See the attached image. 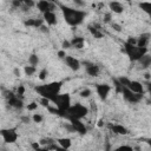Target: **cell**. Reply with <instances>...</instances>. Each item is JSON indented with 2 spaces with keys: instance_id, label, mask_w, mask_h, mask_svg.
<instances>
[{
  "instance_id": "47",
  "label": "cell",
  "mask_w": 151,
  "mask_h": 151,
  "mask_svg": "<svg viewBox=\"0 0 151 151\" xmlns=\"http://www.w3.org/2000/svg\"><path fill=\"white\" fill-rule=\"evenodd\" d=\"M37 151H50V150H48V147H47V146H45V147H41V146H40Z\"/></svg>"
},
{
  "instance_id": "29",
  "label": "cell",
  "mask_w": 151,
  "mask_h": 151,
  "mask_svg": "<svg viewBox=\"0 0 151 151\" xmlns=\"http://www.w3.org/2000/svg\"><path fill=\"white\" fill-rule=\"evenodd\" d=\"M91 94H92V92H91L90 88H84V90H81L80 93H79V96H80L81 98H88Z\"/></svg>"
},
{
  "instance_id": "33",
  "label": "cell",
  "mask_w": 151,
  "mask_h": 151,
  "mask_svg": "<svg viewBox=\"0 0 151 151\" xmlns=\"http://www.w3.org/2000/svg\"><path fill=\"white\" fill-rule=\"evenodd\" d=\"M37 107H38V103H35V101H32V103H29V104L26 106V109H27L28 111H35Z\"/></svg>"
},
{
  "instance_id": "5",
  "label": "cell",
  "mask_w": 151,
  "mask_h": 151,
  "mask_svg": "<svg viewBox=\"0 0 151 151\" xmlns=\"http://www.w3.org/2000/svg\"><path fill=\"white\" fill-rule=\"evenodd\" d=\"M124 52L127 54V57L133 60V61H137L139 60L144 54H146L149 52L147 48H142V47H138L137 45H129V44H124Z\"/></svg>"
},
{
  "instance_id": "23",
  "label": "cell",
  "mask_w": 151,
  "mask_h": 151,
  "mask_svg": "<svg viewBox=\"0 0 151 151\" xmlns=\"http://www.w3.org/2000/svg\"><path fill=\"white\" fill-rule=\"evenodd\" d=\"M44 20H38V19H28V20H25V26H28V27H37L39 28L41 25H42Z\"/></svg>"
},
{
  "instance_id": "31",
  "label": "cell",
  "mask_w": 151,
  "mask_h": 151,
  "mask_svg": "<svg viewBox=\"0 0 151 151\" xmlns=\"http://www.w3.org/2000/svg\"><path fill=\"white\" fill-rule=\"evenodd\" d=\"M48 147V150H54V151H67V150H65L64 147H61V146H59V145H55V144H51L50 146H47Z\"/></svg>"
},
{
  "instance_id": "6",
  "label": "cell",
  "mask_w": 151,
  "mask_h": 151,
  "mask_svg": "<svg viewBox=\"0 0 151 151\" xmlns=\"http://www.w3.org/2000/svg\"><path fill=\"white\" fill-rule=\"evenodd\" d=\"M118 81L126 88H129L131 92L137 93V94H144V85L137 80H131L126 77H120Z\"/></svg>"
},
{
  "instance_id": "1",
  "label": "cell",
  "mask_w": 151,
  "mask_h": 151,
  "mask_svg": "<svg viewBox=\"0 0 151 151\" xmlns=\"http://www.w3.org/2000/svg\"><path fill=\"white\" fill-rule=\"evenodd\" d=\"M61 12H63V17L64 20L66 21L67 25L76 27L79 26L80 24H83L85 17H86V12L83 9H78V8H72V7H67V6H63L60 5Z\"/></svg>"
},
{
  "instance_id": "12",
  "label": "cell",
  "mask_w": 151,
  "mask_h": 151,
  "mask_svg": "<svg viewBox=\"0 0 151 151\" xmlns=\"http://www.w3.org/2000/svg\"><path fill=\"white\" fill-rule=\"evenodd\" d=\"M64 61L66 64V66H68V68H71L72 71H78L80 67H81V63L76 58V57H72V55H67L64 58Z\"/></svg>"
},
{
  "instance_id": "34",
  "label": "cell",
  "mask_w": 151,
  "mask_h": 151,
  "mask_svg": "<svg viewBox=\"0 0 151 151\" xmlns=\"http://www.w3.org/2000/svg\"><path fill=\"white\" fill-rule=\"evenodd\" d=\"M24 93H25V87H24L22 85H20V86L18 87V91H17V96H18L19 98H21V99H22V97H24Z\"/></svg>"
},
{
  "instance_id": "48",
  "label": "cell",
  "mask_w": 151,
  "mask_h": 151,
  "mask_svg": "<svg viewBox=\"0 0 151 151\" xmlns=\"http://www.w3.org/2000/svg\"><path fill=\"white\" fill-rule=\"evenodd\" d=\"M74 5H79V6H81V5H84V2H83V1H79V0H74Z\"/></svg>"
},
{
  "instance_id": "32",
  "label": "cell",
  "mask_w": 151,
  "mask_h": 151,
  "mask_svg": "<svg viewBox=\"0 0 151 151\" xmlns=\"http://www.w3.org/2000/svg\"><path fill=\"white\" fill-rule=\"evenodd\" d=\"M113 83H114V87H116V91L118 92V93H120L122 92V90H123V85L118 81V79H114L113 80Z\"/></svg>"
},
{
  "instance_id": "3",
  "label": "cell",
  "mask_w": 151,
  "mask_h": 151,
  "mask_svg": "<svg viewBox=\"0 0 151 151\" xmlns=\"http://www.w3.org/2000/svg\"><path fill=\"white\" fill-rule=\"evenodd\" d=\"M88 113V110L86 106H84L83 104L80 103H77L74 105H71L64 113H61L60 117H64L66 118L67 120H71V119H81L84 118L86 114Z\"/></svg>"
},
{
  "instance_id": "22",
  "label": "cell",
  "mask_w": 151,
  "mask_h": 151,
  "mask_svg": "<svg viewBox=\"0 0 151 151\" xmlns=\"http://www.w3.org/2000/svg\"><path fill=\"white\" fill-rule=\"evenodd\" d=\"M139 64H140V66H142V68H149V66L151 65V57H150V54L149 53H146V54H144L139 60H137Z\"/></svg>"
},
{
  "instance_id": "7",
  "label": "cell",
  "mask_w": 151,
  "mask_h": 151,
  "mask_svg": "<svg viewBox=\"0 0 151 151\" xmlns=\"http://www.w3.org/2000/svg\"><path fill=\"white\" fill-rule=\"evenodd\" d=\"M0 136H1L2 140L6 144H13L18 140V132H17V129H14V127L1 129L0 130Z\"/></svg>"
},
{
  "instance_id": "42",
  "label": "cell",
  "mask_w": 151,
  "mask_h": 151,
  "mask_svg": "<svg viewBox=\"0 0 151 151\" xmlns=\"http://www.w3.org/2000/svg\"><path fill=\"white\" fill-rule=\"evenodd\" d=\"M58 57H59L60 59H64V58L66 57V52H65L64 50H60V51L58 52Z\"/></svg>"
},
{
  "instance_id": "4",
  "label": "cell",
  "mask_w": 151,
  "mask_h": 151,
  "mask_svg": "<svg viewBox=\"0 0 151 151\" xmlns=\"http://www.w3.org/2000/svg\"><path fill=\"white\" fill-rule=\"evenodd\" d=\"M51 103L55 105V109L58 110L57 114L61 116V113H64L71 106V96L68 93H59Z\"/></svg>"
},
{
  "instance_id": "8",
  "label": "cell",
  "mask_w": 151,
  "mask_h": 151,
  "mask_svg": "<svg viewBox=\"0 0 151 151\" xmlns=\"http://www.w3.org/2000/svg\"><path fill=\"white\" fill-rule=\"evenodd\" d=\"M120 93L123 94V97H124V99H125L126 101L132 103V104H137V103H139V101L142 100V98H143V94L133 93V92H131L129 88H126V87H124V86H123V90H122Z\"/></svg>"
},
{
  "instance_id": "45",
  "label": "cell",
  "mask_w": 151,
  "mask_h": 151,
  "mask_svg": "<svg viewBox=\"0 0 151 151\" xmlns=\"http://www.w3.org/2000/svg\"><path fill=\"white\" fill-rule=\"evenodd\" d=\"M104 21H105V22H110V21H111V14H110V13L105 14V17H104Z\"/></svg>"
},
{
  "instance_id": "24",
  "label": "cell",
  "mask_w": 151,
  "mask_h": 151,
  "mask_svg": "<svg viewBox=\"0 0 151 151\" xmlns=\"http://www.w3.org/2000/svg\"><path fill=\"white\" fill-rule=\"evenodd\" d=\"M28 64L31 65V66H37L38 64H39V57L35 54V53H32L29 57H28Z\"/></svg>"
},
{
  "instance_id": "39",
  "label": "cell",
  "mask_w": 151,
  "mask_h": 151,
  "mask_svg": "<svg viewBox=\"0 0 151 151\" xmlns=\"http://www.w3.org/2000/svg\"><path fill=\"white\" fill-rule=\"evenodd\" d=\"M31 146H32V149H33L34 151H37V150L40 147V143H39V142H32V143H31Z\"/></svg>"
},
{
  "instance_id": "43",
  "label": "cell",
  "mask_w": 151,
  "mask_h": 151,
  "mask_svg": "<svg viewBox=\"0 0 151 151\" xmlns=\"http://www.w3.org/2000/svg\"><path fill=\"white\" fill-rule=\"evenodd\" d=\"M21 122L25 123V124H28L31 122V118L28 116H24V117H21Z\"/></svg>"
},
{
  "instance_id": "10",
  "label": "cell",
  "mask_w": 151,
  "mask_h": 151,
  "mask_svg": "<svg viewBox=\"0 0 151 151\" xmlns=\"http://www.w3.org/2000/svg\"><path fill=\"white\" fill-rule=\"evenodd\" d=\"M35 7L44 14L46 12H54L55 4L51 2V1H47V0H40V1L35 2Z\"/></svg>"
},
{
  "instance_id": "21",
  "label": "cell",
  "mask_w": 151,
  "mask_h": 151,
  "mask_svg": "<svg viewBox=\"0 0 151 151\" xmlns=\"http://www.w3.org/2000/svg\"><path fill=\"white\" fill-rule=\"evenodd\" d=\"M57 143L59 146L64 147L65 150H68L71 146H72V140L70 138H66V137H61V138H58L57 139Z\"/></svg>"
},
{
  "instance_id": "16",
  "label": "cell",
  "mask_w": 151,
  "mask_h": 151,
  "mask_svg": "<svg viewBox=\"0 0 151 151\" xmlns=\"http://www.w3.org/2000/svg\"><path fill=\"white\" fill-rule=\"evenodd\" d=\"M110 129H111V131H112L113 133H116V134L125 136V134L129 133V130H127L125 126L120 125V124H113V125H110Z\"/></svg>"
},
{
  "instance_id": "20",
  "label": "cell",
  "mask_w": 151,
  "mask_h": 151,
  "mask_svg": "<svg viewBox=\"0 0 151 151\" xmlns=\"http://www.w3.org/2000/svg\"><path fill=\"white\" fill-rule=\"evenodd\" d=\"M88 31H90V33L96 38V39H101L103 38V33H101V31H100V28H99V26L98 25H90L88 26Z\"/></svg>"
},
{
  "instance_id": "40",
  "label": "cell",
  "mask_w": 151,
  "mask_h": 151,
  "mask_svg": "<svg viewBox=\"0 0 151 151\" xmlns=\"http://www.w3.org/2000/svg\"><path fill=\"white\" fill-rule=\"evenodd\" d=\"M12 5H13L14 7H18V8H19V7H21V6H22V1H19V0H13V1H12Z\"/></svg>"
},
{
  "instance_id": "14",
  "label": "cell",
  "mask_w": 151,
  "mask_h": 151,
  "mask_svg": "<svg viewBox=\"0 0 151 151\" xmlns=\"http://www.w3.org/2000/svg\"><path fill=\"white\" fill-rule=\"evenodd\" d=\"M68 123L73 127L74 132H77L79 134H85L87 132V129H86L85 124L81 123V120H79V119H71V120H68Z\"/></svg>"
},
{
  "instance_id": "41",
  "label": "cell",
  "mask_w": 151,
  "mask_h": 151,
  "mask_svg": "<svg viewBox=\"0 0 151 151\" xmlns=\"http://www.w3.org/2000/svg\"><path fill=\"white\" fill-rule=\"evenodd\" d=\"M112 28H113L114 31H117V32H120V31H122V26H120L119 24H116V22L112 24Z\"/></svg>"
},
{
  "instance_id": "28",
  "label": "cell",
  "mask_w": 151,
  "mask_h": 151,
  "mask_svg": "<svg viewBox=\"0 0 151 151\" xmlns=\"http://www.w3.org/2000/svg\"><path fill=\"white\" fill-rule=\"evenodd\" d=\"M38 76H39V79L40 80H45L47 78V76H48V70L47 68H41Z\"/></svg>"
},
{
  "instance_id": "36",
  "label": "cell",
  "mask_w": 151,
  "mask_h": 151,
  "mask_svg": "<svg viewBox=\"0 0 151 151\" xmlns=\"http://www.w3.org/2000/svg\"><path fill=\"white\" fill-rule=\"evenodd\" d=\"M22 5H25L26 7L31 8V7L35 6V2H34V1H32V0H25V1H22Z\"/></svg>"
},
{
  "instance_id": "37",
  "label": "cell",
  "mask_w": 151,
  "mask_h": 151,
  "mask_svg": "<svg viewBox=\"0 0 151 151\" xmlns=\"http://www.w3.org/2000/svg\"><path fill=\"white\" fill-rule=\"evenodd\" d=\"M126 44H129V45H137V39L133 38V37H129Z\"/></svg>"
},
{
  "instance_id": "17",
  "label": "cell",
  "mask_w": 151,
  "mask_h": 151,
  "mask_svg": "<svg viewBox=\"0 0 151 151\" xmlns=\"http://www.w3.org/2000/svg\"><path fill=\"white\" fill-rule=\"evenodd\" d=\"M149 40H150V33H144L137 39V46L142 48H147Z\"/></svg>"
},
{
  "instance_id": "50",
  "label": "cell",
  "mask_w": 151,
  "mask_h": 151,
  "mask_svg": "<svg viewBox=\"0 0 151 151\" xmlns=\"http://www.w3.org/2000/svg\"><path fill=\"white\" fill-rule=\"evenodd\" d=\"M98 126H103V120H100V122H99V124H98Z\"/></svg>"
},
{
  "instance_id": "9",
  "label": "cell",
  "mask_w": 151,
  "mask_h": 151,
  "mask_svg": "<svg viewBox=\"0 0 151 151\" xmlns=\"http://www.w3.org/2000/svg\"><path fill=\"white\" fill-rule=\"evenodd\" d=\"M6 98H7V103L9 104V106L14 107V109H21L24 106V101L21 98H19L17 94H14L13 92H7L6 94Z\"/></svg>"
},
{
  "instance_id": "18",
  "label": "cell",
  "mask_w": 151,
  "mask_h": 151,
  "mask_svg": "<svg viewBox=\"0 0 151 151\" xmlns=\"http://www.w3.org/2000/svg\"><path fill=\"white\" fill-rule=\"evenodd\" d=\"M70 42H71V47L77 48V50H81L85 45V39L83 37H74Z\"/></svg>"
},
{
  "instance_id": "44",
  "label": "cell",
  "mask_w": 151,
  "mask_h": 151,
  "mask_svg": "<svg viewBox=\"0 0 151 151\" xmlns=\"http://www.w3.org/2000/svg\"><path fill=\"white\" fill-rule=\"evenodd\" d=\"M39 29H40L41 32H44V33H48V27H47V26H45L44 24H42V25L39 27Z\"/></svg>"
},
{
  "instance_id": "27",
  "label": "cell",
  "mask_w": 151,
  "mask_h": 151,
  "mask_svg": "<svg viewBox=\"0 0 151 151\" xmlns=\"http://www.w3.org/2000/svg\"><path fill=\"white\" fill-rule=\"evenodd\" d=\"M112 151H134V149L130 145H120V146L113 149Z\"/></svg>"
},
{
  "instance_id": "15",
  "label": "cell",
  "mask_w": 151,
  "mask_h": 151,
  "mask_svg": "<svg viewBox=\"0 0 151 151\" xmlns=\"http://www.w3.org/2000/svg\"><path fill=\"white\" fill-rule=\"evenodd\" d=\"M44 21L48 26H54L58 22L55 13L54 12H46V13H44Z\"/></svg>"
},
{
  "instance_id": "46",
  "label": "cell",
  "mask_w": 151,
  "mask_h": 151,
  "mask_svg": "<svg viewBox=\"0 0 151 151\" xmlns=\"http://www.w3.org/2000/svg\"><path fill=\"white\" fill-rule=\"evenodd\" d=\"M13 73H14L17 77H20V70H19L18 67H15V68L13 70Z\"/></svg>"
},
{
  "instance_id": "26",
  "label": "cell",
  "mask_w": 151,
  "mask_h": 151,
  "mask_svg": "<svg viewBox=\"0 0 151 151\" xmlns=\"http://www.w3.org/2000/svg\"><path fill=\"white\" fill-rule=\"evenodd\" d=\"M139 7H140V8H142L144 12L149 13V12H150V9H151V2H149V1L140 2V4H139Z\"/></svg>"
},
{
  "instance_id": "30",
  "label": "cell",
  "mask_w": 151,
  "mask_h": 151,
  "mask_svg": "<svg viewBox=\"0 0 151 151\" xmlns=\"http://www.w3.org/2000/svg\"><path fill=\"white\" fill-rule=\"evenodd\" d=\"M32 120H33L34 123L39 124V123H41V122L44 120V118H42V116H41L40 113H34L33 117H32Z\"/></svg>"
},
{
  "instance_id": "35",
  "label": "cell",
  "mask_w": 151,
  "mask_h": 151,
  "mask_svg": "<svg viewBox=\"0 0 151 151\" xmlns=\"http://www.w3.org/2000/svg\"><path fill=\"white\" fill-rule=\"evenodd\" d=\"M50 103H51V101H50L48 99H45V98H41V99L39 100V104L42 105L44 107H48V106H50Z\"/></svg>"
},
{
  "instance_id": "38",
  "label": "cell",
  "mask_w": 151,
  "mask_h": 151,
  "mask_svg": "<svg viewBox=\"0 0 151 151\" xmlns=\"http://www.w3.org/2000/svg\"><path fill=\"white\" fill-rule=\"evenodd\" d=\"M61 47H63V50H64V51H65V50H68V48H72V47H71V42H70V41H67V40L63 41Z\"/></svg>"
},
{
  "instance_id": "25",
  "label": "cell",
  "mask_w": 151,
  "mask_h": 151,
  "mask_svg": "<svg viewBox=\"0 0 151 151\" xmlns=\"http://www.w3.org/2000/svg\"><path fill=\"white\" fill-rule=\"evenodd\" d=\"M24 72H25V74L26 76H32V74H34L35 72H37V68L34 67V66H25L24 67Z\"/></svg>"
},
{
  "instance_id": "11",
  "label": "cell",
  "mask_w": 151,
  "mask_h": 151,
  "mask_svg": "<svg viewBox=\"0 0 151 151\" xmlns=\"http://www.w3.org/2000/svg\"><path fill=\"white\" fill-rule=\"evenodd\" d=\"M110 91H111V86L109 84H97L96 85V92L101 100H105L109 97Z\"/></svg>"
},
{
  "instance_id": "13",
  "label": "cell",
  "mask_w": 151,
  "mask_h": 151,
  "mask_svg": "<svg viewBox=\"0 0 151 151\" xmlns=\"http://www.w3.org/2000/svg\"><path fill=\"white\" fill-rule=\"evenodd\" d=\"M83 64H84L85 71L88 76H91V77H98L99 76L100 68H99L98 65H96L94 63H91V61H84Z\"/></svg>"
},
{
  "instance_id": "19",
  "label": "cell",
  "mask_w": 151,
  "mask_h": 151,
  "mask_svg": "<svg viewBox=\"0 0 151 151\" xmlns=\"http://www.w3.org/2000/svg\"><path fill=\"white\" fill-rule=\"evenodd\" d=\"M109 7H110V9L113 13H117V14H120V13L124 12V6L120 2H118V1H111V2H109Z\"/></svg>"
},
{
  "instance_id": "2",
  "label": "cell",
  "mask_w": 151,
  "mask_h": 151,
  "mask_svg": "<svg viewBox=\"0 0 151 151\" xmlns=\"http://www.w3.org/2000/svg\"><path fill=\"white\" fill-rule=\"evenodd\" d=\"M63 86V81H52V83H47V84H42V85H38L35 86V92L45 99H48L50 101H52L55 96H58L60 93Z\"/></svg>"
},
{
  "instance_id": "49",
  "label": "cell",
  "mask_w": 151,
  "mask_h": 151,
  "mask_svg": "<svg viewBox=\"0 0 151 151\" xmlns=\"http://www.w3.org/2000/svg\"><path fill=\"white\" fill-rule=\"evenodd\" d=\"M144 78H145V79H147V80H149V79H150V73H149V72H146V73H145V74H144Z\"/></svg>"
}]
</instances>
